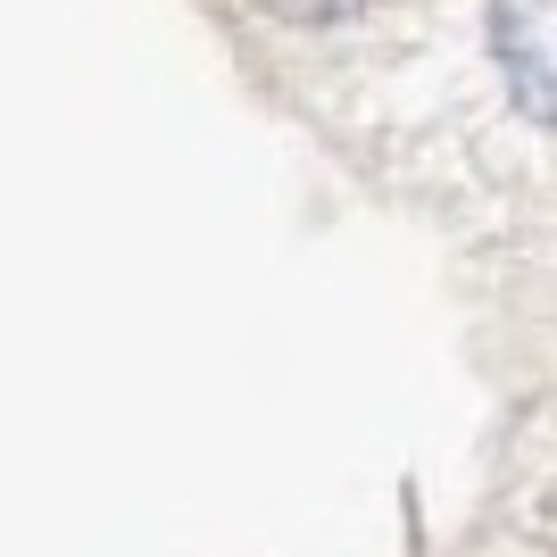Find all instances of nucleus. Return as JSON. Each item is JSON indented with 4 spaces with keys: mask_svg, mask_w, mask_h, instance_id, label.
Masks as SVG:
<instances>
[{
    "mask_svg": "<svg viewBox=\"0 0 557 557\" xmlns=\"http://www.w3.org/2000/svg\"><path fill=\"white\" fill-rule=\"evenodd\" d=\"M491 59L533 125H557V0H491Z\"/></svg>",
    "mask_w": 557,
    "mask_h": 557,
    "instance_id": "f257e3e1",
    "label": "nucleus"
}]
</instances>
